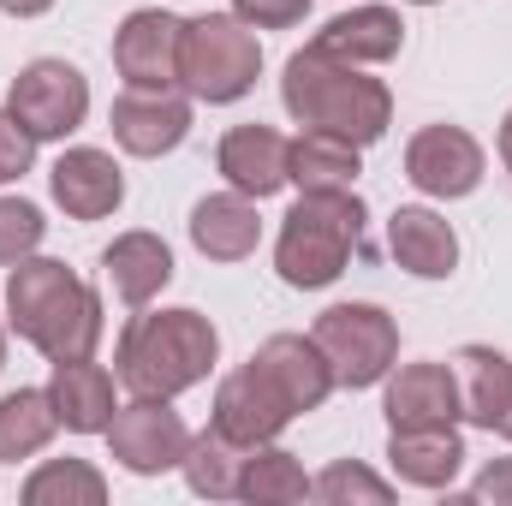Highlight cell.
Here are the masks:
<instances>
[{"label": "cell", "mask_w": 512, "mask_h": 506, "mask_svg": "<svg viewBox=\"0 0 512 506\" xmlns=\"http://www.w3.org/2000/svg\"><path fill=\"white\" fill-rule=\"evenodd\" d=\"M393 471L417 489H441L453 483L459 459H465V441L453 435V423H429V429H393V447H387Z\"/></svg>", "instance_id": "22"}, {"label": "cell", "mask_w": 512, "mask_h": 506, "mask_svg": "<svg viewBox=\"0 0 512 506\" xmlns=\"http://www.w3.org/2000/svg\"><path fill=\"white\" fill-rule=\"evenodd\" d=\"M108 441H114V459H120L126 471H137V477L173 471V465H185V453H191V435H185L179 411H167V399H143V393L114 411Z\"/></svg>", "instance_id": "8"}, {"label": "cell", "mask_w": 512, "mask_h": 506, "mask_svg": "<svg viewBox=\"0 0 512 506\" xmlns=\"http://www.w3.org/2000/svg\"><path fill=\"white\" fill-rule=\"evenodd\" d=\"M179 36L185 18L173 12H131L114 36V66L131 90H173L179 84Z\"/></svg>", "instance_id": "10"}, {"label": "cell", "mask_w": 512, "mask_h": 506, "mask_svg": "<svg viewBox=\"0 0 512 506\" xmlns=\"http://www.w3.org/2000/svg\"><path fill=\"white\" fill-rule=\"evenodd\" d=\"M191 131V108L167 90H126L114 102V137L131 155H167Z\"/></svg>", "instance_id": "13"}, {"label": "cell", "mask_w": 512, "mask_h": 506, "mask_svg": "<svg viewBox=\"0 0 512 506\" xmlns=\"http://www.w3.org/2000/svg\"><path fill=\"white\" fill-rule=\"evenodd\" d=\"M364 239V203L352 191H304V203L280 227V280L286 286H328L352 262Z\"/></svg>", "instance_id": "4"}, {"label": "cell", "mask_w": 512, "mask_h": 506, "mask_svg": "<svg viewBox=\"0 0 512 506\" xmlns=\"http://www.w3.org/2000/svg\"><path fill=\"white\" fill-rule=\"evenodd\" d=\"M48 399H54L60 423L78 429V435H102V429L114 423V376L96 370L90 358H66V364H54Z\"/></svg>", "instance_id": "18"}, {"label": "cell", "mask_w": 512, "mask_h": 506, "mask_svg": "<svg viewBox=\"0 0 512 506\" xmlns=\"http://www.w3.org/2000/svg\"><path fill=\"white\" fill-rule=\"evenodd\" d=\"M6 114L30 131L36 143H42V137H66V131L84 126V114H90V84H84V72L66 66V60H30V66L12 78Z\"/></svg>", "instance_id": "7"}, {"label": "cell", "mask_w": 512, "mask_h": 506, "mask_svg": "<svg viewBox=\"0 0 512 506\" xmlns=\"http://www.w3.org/2000/svg\"><path fill=\"white\" fill-rule=\"evenodd\" d=\"M60 429V411L42 387H24V393H6L0 399V459H30L54 441Z\"/></svg>", "instance_id": "25"}, {"label": "cell", "mask_w": 512, "mask_h": 506, "mask_svg": "<svg viewBox=\"0 0 512 506\" xmlns=\"http://www.w3.org/2000/svg\"><path fill=\"white\" fill-rule=\"evenodd\" d=\"M405 179L417 191H429V197H465L483 179V149H477L471 131L429 126V131H417L411 149H405Z\"/></svg>", "instance_id": "11"}, {"label": "cell", "mask_w": 512, "mask_h": 506, "mask_svg": "<svg viewBox=\"0 0 512 506\" xmlns=\"http://www.w3.org/2000/svg\"><path fill=\"white\" fill-rule=\"evenodd\" d=\"M6 304H12V328L36 352H48L54 364L90 358L96 340H102V304L78 274H66V262H48V256L18 262V274L6 286Z\"/></svg>", "instance_id": "1"}, {"label": "cell", "mask_w": 512, "mask_h": 506, "mask_svg": "<svg viewBox=\"0 0 512 506\" xmlns=\"http://www.w3.org/2000/svg\"><path fill=\"white\" fill-rule=\"evenodd\" d=\"M102 495H108V483H102L90 465H78V459H54V465H42V471L24 483V501H30V506H48V501L102 506Z\"/></svg>", "instance_id": "28"}, {"label": "cell", "mask_w": 512, "mask_h": 506, "mask_svg": "<svg viewBox=\"0 0 512 506\" xmlns=\"http://www.w3.org/2000/svg\"><path fill=\"white\" fill-rule=\"evenodd\" d=\"M245 453H251V447H233L221 429L197 435L191 453H185V477H191V489H197V495H239Z\"/></svg>", "instance_id": "26"}, {"label": "cell", "mask_w": 512, "mask_h": 506, "mask_svg": "<svg viewBox=\"0 0 512 506\" xmlns=\"http://www.w3.org/2000/svg\"><path fill=\"white\" fill-rule=\"evenodd\" d=\"M256 364H262L268 381L292 399V411H316V405L328 399V387H334V370H328L322 346L304 340V334H274V340L256 352Z\"/></svg>", "instance_id": "16"}, {"label": "cell", "mask_w": 512, "mask_h": 506, "mask_svg": "<svg viewBox=\"0 0 512 506\" xmlns=\"http://www.w3.org/2000/svg\"><path fill=\"white\" fill-rule=\"evenodd\" d=\"M30 155H36V137L18 126L12 114H0V185L6 179H24L30 173Z\"/></svg>", "instance_id": "31"}, {"label": "cell", "mask_w": 512, "mask_h": 506, "mask_svg": "<svg viewBox=\"0 0 512 506\" xmlns=\"http://www.w3.org/2000/svg\"><path fill=\"white\" fill-rule=\"evenodd\" d=\"M501 161L512 167V114H507V126H501Z\"/></svg>", "instance_id": "35"}, {"label": "cell", "mask_w": 512, "mask_h": 506, "mask_svg": "<svg viewBox=\"0 0 512 506\" xmlns=\"http://www.w3.org/2000/svg\"><path fill=\"white\" fill-rule=\"evenodd\" d=\"M221 340L197 310H155L131 316L120 334V381L143 399H173L209 376Z\"/></svg>", "instance_id": "3"}, {"label": "cell", "mask_w": 512, "mask_h": 506, "mask_svg": "<svg viewBox=\"0 0 512 506\" xmlns=\"http://www.w3.org/2000/svg\"><path fill=\"white\" fill-rule=\"evenodd\" d=\"M233 6H239V18L256 24V30H286V24H298L310 12V0H233Z\"/></svg>", "instance_id": "32"}, {"label": "cell", "mask_w": 512, "mask_h": 506, "mask_svg": "<svg viewBox=\"0 0 512 506\" xmlns=\"http://www.w3.org/2000/svg\"><path fill=\"white\" fill-rule=\"evenodd\" d=\"M256 66H262V48L245 30V18L209 12V18H191L179 36V84L197 102H239L256 84Z\"/></svg>", "instance_id": "5"}, {"label": "cell", "mask_w": 512, "mask_h": 506, "mask_svg": "<svg viewBox=\"0 0 512 506\" xmlns=\"http://www.w3.org/2000/svg\"><path fill=\"white\" fill-rule=\"evenodd\" d=\"M459 417V381L447 364H405L387 387V423L393 429H429Z\"/></svg>", "instance_id": "14"}, {"label": "cell", "mask_w": 512, "mask_h": 506, "mask_svg": "<svg viewBox=\"0 0 512 506\" xmlns=\"http://www.w3.org/2000/svg\"><path fill=\"white\" fill-rule=\"evenodd\" d=\"M280 96H286L298 126L346 137V143H376L387 131V120H393V102H387V90L376 78H358L346 60H328L316 48L286 60Z\"/></svg>", "instance_id": "2"}, {"label": "cell", "mask_w": 512, "mask_h": 506, "mask_svg": "<svg viewBox=\"0 0 512 506\" xmlns=\"http://www.w3.org/2000/svg\"><path fill=\"white\" fill-rule=\"evenodd\" d=\"M453 381H459V411L483 429H501L512 411V364L489 346H465L453 358Z\"/></svg>", "instance_id": "20"}, {"label": "cell", "mask_w": 512, "mask_h": 506, "mask_svg": "<svg viewBox=\"0 0 512 506\" xmlns=\"http://www.w3.org/2000/svg\"><path fill=\"white\" fill-rule=\"evenodd\" d=\"M191 239H197V251L215 256V262H239V256L256 251L262 221H256V209H251V197H245V191L203 197V203L191 209Z\"/></svg>", "instance_id": "21"}, {"label": "cell", "mask_w": 512, "mask_h": 506, "mask_svg": "<svg viewBox=\"0 0 512 506\" xmlns=\"http://www.w3.org/2000/svg\"><path fill=\"white\" fill-rule=\"evenodd\" d=\"M102 268H108V280H114V298L120 304H149L167 280H173V256L167 245L155 239V233H126V239H114L108 256H102Z\"/></svg>", "instance_id": "23"}, {"label": "cell", "mask_w": 512, "mask_h": 506, "mask_svg": "<svg viewBox=\"0 0 512 506\" xmlns=\"http://www.w3.org/2000/svg\"><path fill=\"white\" fill-rule=\"evenodd\" d=\"M501 435H507V441H512V411H507V423H501Z\"/></svg>", "instance_id": "36"}, {"label": "cell", "mask_w": 512, "mask_h": 506, "mask_svg": "<svg viewBox=\"0 0 512 506\" xmlns=\"http://www.w3.org/2000/svg\"><path fill=\"white\" fill-rule=\"evenodd\" d=\"M328 358V370L340 387H376L393 370V352H399V334L376 304H334L322 310L316 334H310Z\"/></svg>", "instance_id": "6"}, {"label": "cell", "mask_w": 512, "mask_h": 506, "mask_svg": "<svg viewBox=\"0 0 512 506\" xmlns=\"http://www.w3.org/2000/svg\"><path fill=\"white\" fill-rule=\"evenodd\" d=\"M387 245L399 256V268H411L417 280H447L453 262H459L453 227H447L441 215H429V209H399V215L387 221Z\"/></svg>", "instance_id": "19"}, {"label": "cell", "mask_w": 512, "mask_h": 506, "mask_svg": "<svg viewBox=\"0 0 512 506\" xmlns=\"http://www.w3.org/2000/svg\"><path fill=\"white\" fill-rule=\"evenodd\" d=\"M120 197H126V179H120L114 155H102V149H66L54 161V203L72 221H102V215L120 209Z\"/></svg>", "instance_id": "12"}, {"label": "cell", "mask_w": 512, "mask_h": 506, "mask_svg": "<svg viewBox=\"0 0 512 506\" xmlns=\"http://www.w3.org/2000/svg\"><path fill=\"white\" fill-rule=\"evenodd\" d=\"M36 245H42V209L0 197V262H24Z\"/></svg>", "instance_id": "29"}, {"label": "cell", "mask_w": 512, "mask_h": 506, "mask_svg": "<svg viewBox=\"0 0 512 506\" xmlns=\"http://www.w3.org/2000/svg\"><path fill=\"white\" fill-rule=\"evenodd\" d=\"M310 495H322V501H387V483L370 477V471H358V465H328L310 483Z\"/></svg>", "instance_id": "30"}, {"label": "cell", "mask_w": 512, "mask_h": 506, "mask_svg": "<svg viewBox=\"0 0 512 506\" xmlns=\"http://www.w3.org/2000/svg\"><path fill=\"white\" fill-rule=\"evenodd\" d=\"M286 179H298L304 191H352V179H358V143L328 137V131H304L286 149Z\"/></svg>", "instance_id": "24"}, {"label": "cell", "mask_w": 512, "mask_h": 506, "mask_svg": "<svg viewBox=\"0 0 512 506\" xmlns=\"http://www.w3.org/2000/svg\"><path fill=\"white\" fill-rule=\"evenodd\" d=\"M399 42H405L399 12H387V6H352V12H340V18L310 42V48H316V54H328V60L364 66V60H393V54H399Z\"/></svg>", "instance_id": "17"}, {"label": "cell", "mask_w": 512, "mask_h": 506, "mask_svg": "<svg viewBox=\"0 0 512 506\" xmlns=\"http://www.w3.org/2000/svg\"><path fill=\"white\" fill-rule=\"evenodd\" d=\"M54 0H0V12H12V18H36V12H48Z\"/></svg>", "instance_id": "34"}, {"label": "cell", "mask_w": 512, "mask_h": 506, "mask_svg": "<svg viewBox=\"0 0 512 506\" xmlns=\"http://www.w3.org/2000/svg\"><path fill=\"white\" fill-rule=\"evenodd\" d=\"M286 137L268 126H239L221 137V173H227V185L233 191H245V197H268V191H280L286 185Z\"/></svg>", "instance_id": "15"}, {"label": "cell", "mask_w": 512, "mask_h": 506, "mask_svg": "<svg viewBox=\"0 0 512 506\" xmlns=\"http://www.w3.org/2000/svg\"><path fill=\"white\" fill-rule=\"evenodd\" d=\"M477 501H512V459H501V465H489L483 477H477V489H471Z\"/></svg>", "instance_id": "33"}, {"label": "cell", "mask_w": 512, "mask_h": 506, "mask_svg": "<svg viewBox=\"0 0 512 506\" xmlns=\"http://www.w3.org/2000/svg\"><path fill=\"white\" fill-rule=\"evenodd\" d=\"M292 417H298L292 399L268 381V370H262L256 358L239 376L221 381V393H215V429H221L233 447H268Z\"/></svg>", "instance_id": "9"}, {"label": "cell", "mask_w": 512, "mask_h": 506, "mask_svg": "<svg viewBox=\"0 0 512 506\" xmlns=\"http://www.w3.org/2000/svg\"><path fill=\"white\" fill-rule=\"evenodd\" d=\"M417 6H429V0H417Z\"/></svg>", "instance_id": "37"}, {"label": "cell", "mask_w": 512, "mask_h": 506, "mask_svg": "<svg viewBox=\"0 0 512 506\" xmlns=\"http://www.w3.org/2000/svg\"><path fill=\"white\" fill-rule=\"evenodd\" d=\"M239 495L245 501H304L310 483L304 471L292 465V453H245V471H239Z\"/></svg>", "instance_id": "27"}]
</instances>
